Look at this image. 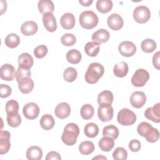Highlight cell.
<instances>
[{
  "label": "cell",
  "mask_w": 160,
  "mask_h": 160,
  "mask_svg": "<svg viewBox=\"0 0 160 160\" xmlns=\"http://www.w3.org/2000/svg\"><path fill=\"white\" fill-rule=\"evenodd\" d=\"M10 132L8 131H1L0 132V154H6L11 147Z\"/></svg>",
  "instance_id": "cell-13"
},
{
  "label": "cell",
  "mask_w": 160,
  "mask_h": 160,
  "mask_svg": "<svg viewBox=\"0 0 160 160\" xmlns=\"http://www.w3.org/2000/svg\"><path fill=\"white\" fill-rule=\"evenodd\" d=\"M60 23L61 26L65 29H71L75 25L74 16L70 12L64 14L60 18Z\"/></svg>",
  "instance_id": "cell-20"
},
{
  "label": "cell",
  "mask_w": 160,
  "mask_h": 160,
  "mask_svg": "<svg viewBox=\"0 0 160 160\" xmlns=\"http://www.w3.org/2000/svg\"><path fill=\"white\" fill-rule=\"evenodd\" d=\"M98 145L101 150L102 151L108 152L114 148V140L110 137L104 136L99 140Z\"/></svg>",
  "instance_id": "cell-27"
},
{
  "label": "cell",
  "mask_w": 160,
  "mask_h": 160,
  "mask_svg": "<svg viewBox=\"0 0 160 160\" xmlns=\"http://www.w3.org/2000/svg\"><path fill=\"white\" fill-rule=\"evenodd\" d=\"M51 159H56L61 160V157L60 154L56 151H50L48 152L46 157V160H51Z\"/></svg>",
  "instance_id": "cell-47"
},
{
  "label": "cell",
  "mask_w": 160,
  "mask_h": 160,
  "mask_svg": "<svg viewBox=\"0 0 160 160\" xmlns=\"http://www.w3.org/2000/svg\"><path fill=\"white\" fill-rule=\"evenodd\" d=\"M38 29V26L36 22L32 21L24 22L21 27V32L25 36H32L36 34Z\"/></svg>",
  "instance_id": "cell-18"
},
{
  "label": "cell",
  "mask_w": 160,
  "mask_h": 160,
  "mask_svg": "<svg viewBox=\"0 0 160 160\" xmlns=\"http://www.w3.org/2000/svg\"><path fill=\"white\" fill-rule=\"evenodd\" d=\"M66 59L67 61L71 64H78L79 63L82 58V55L81 52L75 49H72L68 51L66 53Z\"/></svg>",
  "instance_id": "cell-30"
},
{
  "label": "cell",
  "mask_w": 160,
  "mask_h": 160,
  "mask_svg": "<svg viewBox=\"0 0 160 160\" xmlns=\"http://www.w3.org/2000/svg\"><path fill=\"white\" fill-rule=\"evenodd\" d=\"M0 96L1 98H8L11 94L12 89L7 84H1L0 86Z\"/></svg>",
  "instance_id": "cell-45"
},
{
  "label": "cell",
  "mask_w": 160,
  "mask_h": 160,
  "mask_svg": "<svg viewBox=\"0 0 160 160\" xmlns=\"http://www.w3.org/2000/svg\"><path fill=\"white\" fill-rule=\"evenodd\" d=\"M102 135L116 139L119 136V129L113 124L106 126L102 129Z\"/></svg>",
  "instance_id": "cell-34"
},
{
  "label": "cell",
  "mask_w": 160,
  "mask_h": 160,
  "mask_svg": "<svg viewBox=\"0 0 160 160\" xmlns=\"http://www.w3.org/2000/svg\"><path fill=\"white\" fill-rule=\"evenodd\" d=\"M118 50L122 56L125 57H131L136 52V47L132 42L125 41L119 44Z\"/></svg>",
  "instance_id": "cell-10"
},
{
  "label": "cell",
  "mask_w": 160,
  "mask_h": 160,
  "mask_svg": "<svg viewBox=\"0 0 160 160\" xmlns=\"http://www.w3.org/2000/svg\"><path fill=\"white\" fill-rule=\"evenodd\" d=\"M144 116L154 122H160V103L158 102L152 107L147 108L144 112Z\"/></svg>",
  "instance_id": "cell-11"
},
{
  "label": "cell",
  "mask_w": 160,
  "mask_h": 160,
  "mask_svg": "<svg viewBox=\"0 0 160 160\" xmlns=\"http://www.w3.org/2000/svg\"><path fill=\"white\" fill-rule=\"evenodd\" d=\"M19 111L18 102L14 99L8 101L6 104V112L7 114H13L18 113Z\"/></svg>",
  "instance_id": "cell-40"
},
{
  "label": "cell",
  "mask_w": 160,
  "mask_h": 160,
  "mask_svg": "<svg viewBox=\"0 0 160 160\" xmlns=\"http://www.w3.org/2000/svg\"><path fill=\"white\" fill-rule=\"evenodd\" d=\"M149 79V72L144 69H138L131 78V83L135 87L144 86Z\"/></svg>",
  "instance_id": "cell-7"
},
{
  "label": "cell",
  "mask_w": 160,
  "mask_h": 160,
  "mask_svg": "<svg viewBox=\"0 0 160 160\" xmlns=\"http://www.w3.org/2000/svg\"><path fill=\"white\" fill-rule=\"evenodd\" d=\"M112 158L115 160H126L128 158V152L124 148L118 147L112 153Z\"/></svg>",
  "instance_id": "cell-42"
},
{
  "label": "cell",
  "mask_w": 160,
  "mask_h": 160,
  "mask_svg": "<svg viewBox=\"0 0 160 160\" xmlns=\"http://www.w3.org/2000/svg\"><path fill=\"white\" fill-rule=\"evenodd\" d=\"M61 43L65 46H71L76 42V36L71 33H66L61 38Z\"/></svg>",
  "instance_id": "cell-41"
},
{
  "label": "cell",
  "mask_w": 160,
  "mask_h": 160,
  "mask_svg": "<svg viewBox=\"0 0 160 160\" xmlns=\"http://www.w3.org/2000/svg\"><path fill=\"white\" fill-rule=\"evenodd\" d=\"M18 63L19 67L30 69L34 64V60L31 55H30L29 53L24 52L19 56Z\"/></svg>",
  "instance_id": "cell-21"
},
{
  "label": "cell",
  "mask_w": 160,
  "mask_h": 160,
  "mask_svg": "<svg viewBox=\"0 0 160 160\" xmlns=\"http://www.w3.org/2000/svg\"><path fill=\"white\" fill-rule=\"evenodd\" d=\"M18 82V87L20 91L23 94L29 93L33 89L34 84L31 78H25L21 79Z\"/></svg>",
  "instance_id": "cell-22"
},
{
  "label": "cell",
  "mask_w": 160,
  "mask_h": 160,
  "mask_svg": "<svg viewBox=\"0 0 160 160\" xmlns=\"http://www.w3.org/2000/svg\"><path fill=\"white\" fill-rule=\"evenodd\" d=\"M114 74L118 78L125 77L128 72V65L124 61L116 64L113 68Z\"/></svg>",
  "instance_id": "cell-25"
},
{
  "label": "cell",
  "mask_w": 160,
  "mask_h": 160,
  "mask_svg": "<svg viewBox=\"0 0 160 160\" xmlns=\"http://www.w3.org/2000/svg\"><path fill=\"white\" fill-rule=\"evenodd\" d=\"M95 149L94 144L89 141H82L79 145V151L83 155H88L91 154Z\"/></svg>",
  "instance_id": "cell-32"
},
{
  "label": "cell",
  "mask_w": 160,
  "mask_h": 160,
  "mask_svg": "<svg viewBox=\"0 0 160 160\" xmlns=\"http://www.w3.org/2000/svg\"><path fill=\"white\" fill-rule=\"evenodd\" d=\"M141 148V142L138 139H132L129 142V148L132 152H138Z\"/></svg>",
  "instance_id": "cell-46"
},
{
  "label": "cell",
  "mask_w": 160,
  "mask_h": 160,
  "mask_svg": "<svg viewBox=\"0 0 160 160\" xmlns=\"http://www.w3.org/2000/svg\"><path fill=\"white\" fill-rule=\"evenodd\" d=\"M38 9L40 13L45 14L47 12L52 13L54 10V5L51 0H41L38 2Z\"/></svg>",
  "instance_id": "cell-26"
},
{
  "label": "cell",
  "mask_w": 160,
  "mask_h": 160,
  "mask_svg": "<svg viewBox=\"0 0 160 160\" xmlns=\"http://www.w3.org/2000/svg\"><path fill=\"white\" fill-rule=\"evenodd\" d=\"M114 110L111 105H99L98 109V116L102 122L111 121L113 118Z\"/></svg>",
  "instance_id": "cell-9"
},
{
  "label": "cell",
  "mask_w": 160,
  "mask_h": 160,
  "mask_svg": "<svg viewBox=\"0 0 160 160\" xmlns=\"http://www.w3.org/2000/svg\"><path fill=\"white\" fill-rule=\"evenodd\" d=\"M110 37L109 32L104 29H99L92 34L91 39L93 42L101 44L107 42Z\"/></svg>",
  "instance_id": "cell-19"
},
{
  "label": "cell",
  "mask_w": 160,
  "mask_h": 160,
  "mask_svg": "<svg viewBox=\"0 0 160 160\" xmlns=\"http://www.w3.org/2000/svg\"><path fill=\"white\" fill-rule=\"evenodd\" d=\"M0 76L2 80L9 81L14 79L16 76V71L13 66L9 64H4L0 69Z\"/></svg>",
  "instance_id": "cell-14"
},
{
  "label": "cell",
  "mask_w": 160,
  "mask_h": 160,
  "mask_svg": "<svg viewBox=\"0 0 160 160\" xmlns=\"http://www.w3.org/2000/svg\"><path fill=\"white\" fill-rule=\"evenodd\" d=\"M117 120L121 125L131 126L135 123L136 121V116L131 109L123 108L118 112Z\"/></svg>",
  "instance_id": "cell-5"
},
{
  "label": "cell",
  "mask_w": 160,
  "mask_h": 160,
  "mask_svg": "<svg viewBox=\"0 0 160 160\" xmlns=\"http://www.w3.org/2000/svg\"><path fill=\"white\" fill-rule=\"evenodd\" d=\"M107 159V158H106L105 156H103L102 155H98V156H96V157H94L92 158V159Z\"/></svg>",
  "instance_id": "cell-51"
},
{
  "label": "cell",
  "mask_w": 160,
  "mask_h": 160,
  "mask_svg": "<svg viewBox=\"0 0 160 160\" xmlns=\"http://www.w3.org/2000/svg\"><path fill=\"white\" fill-rule=\"evenodd\" d=\"M79 20L80 25L86 29L95 28L99 22L97 14L94 11L90 10L82 12L79 15Z\"/></svg>",
  "instance_id": "cell-4"
},
{
  "label": "cell",
  "mask_w": 160,
  "mask_h": 160,
  "mask_svg": "<svg viewBox=\"0 0 160 160\" xmlns=\"http://www.w3.org/2000/svg\"><path fill=\"white\" fill-rule=\"evenodd\" d=\"M5 44L9 48H15L20 43L19 37L15 33L9 34L5 38Z\"/></svg>",
  "instance_id": "cell-36"
},
{
  "label": "cell",
  "mask_w": 160,
  "mask_h": 160,
  "mask_svg": "<svg viewBox=\"0 0 160 160\" xmlns=\"http://www.w3.org/2000/svg\"><path fill=\"white\" fill-rule=\"evenodd\" d=\"M79 134V128L78 126L74 122L68 123L64 128L61 140L66 145L72 146L76 144Z\"/></svg>",
  "instance_id": "cell-2"
},
{
  "label": "cell",
  "mask_w": 160,
  "mask_h": 160,
  "mask_svg": "<svg viewBox=\"0 0 160 160\" xmlns=\"http://www.w3.org/2000/svg\"><path fill=\"white\" fill-rule=\"evenodd\" d=\"M104 72V68L102 64L99 62H92L89 66L85 73V80L89 84H95L102 76Z\"/></svg>",
  "instance_id": "cell-3"
},
{
  "label": "cell",
  "mask_w": 160,
  "mask_h": 160,
  "mask_svg": "<svg viewBox=\"0 0 160 160\" xmlns=\"http://www.w3.org/2000/svg\"><path fill=\"white\" fill-rule=\"evenodd\" d=\"M84 51L91 57H95L99 51V44L94 42H88L84 46Z\"/></svg>",
  "instance_id": "cell-31"
},
{
  "label": "cell",
  "mask_w": 160,
  "mask_h": 160,
  "mask_svg": "<svg viewBox=\"0 0 160 160\" xmlns=\"http://www.w3.org/2000/svg\"><path fill=\"white\" fill-rule=\"evenodd\" d=\"M84 132L87 137L93 138L98 134L99 128L96 124L94 122H89L85 126Z\"/></svg>",
  "instance_id": "cell-33"
},
{
  "label": "cell",
  "mask_w": 160,
  "mask_h": 160,
  "mask_svg": "<svg viewBox=\"0 0 160 160\" xmlns=\"http://www.w3.org/2000/svg\"><path fill=\"white\" fill-rule=\"evenodd\" d=\"M26 155L29 160H40L42 157V150L39 146H32L28 149Z\"/></svg>",
  "instance_id": "cell-23"
},
{
  "label": "cell",
  "mask_w": 160,
  "mask_h": 160,
  "mask_svg": "<svg viewBox=\"0 0 160 160\" xmlns=\"http://www.w3.org/2000/svg\"><path fill=\"white\" fill-rule=\"evenodd\" d=\"M152 64L154 67L157 69L158 70H159L160 68V63H159V51L156 52L152 57Z\"/></svg>",
  "instance_id": "cell-48"
},
{
  "label": "cell",
  "mask_w": 160,
  "mask_h": 160,
  "mask_svg": "<svg viewBox=\"0 0 160 160\" xmlns=\"http://www.w3.org/2000/svg\"><path fill=\"white\" fill-rule=\"evenodd\" d=\"M31 71L30 69H24L19 67L17 69V72L16 74V79L17 82L19 81L21 79L25 78H30L31 77Z\"/></svg>",
  "instance_id": "cell-43"
},
{
  "label": "cell",
  "mask_w": 160,
  "mask_h": 160,
  "mask_svg": "<svg viewBox=\"0 0 160 160\" xmlns=\"http://www.w3.org/2000/svg\"><path fill=\"white\" fill-rule=\"evenodd\" d=\"M55 124L54 118L51 114H44L40 119V125L44 130L51 129Z\"/></svg>",
  "instance_id": "cell-28"
},
{
  "label": "cell",
  "mask_w": 160,
  "mask_h": 160,
  "mask_svg": "<svg viewBox=\"0 0 160 160\" xmlns=\"http://www.w3.org/2000/svg\"><path fill=\"white\" fill-rule=\"evenodd\" d=\"M48 49L45 45H39L37 46L34 50V54L36 58L41 59L44 58L48 53Z\"/></svg>",
  "instance_id": "cell-44"
},
{
  "label": "cell",
  "mask_w": 160,
  "mask_h": 160,
  "mask_svg": "<svg viewBox=\"0 0 160 160\" xmlns=\"http://www.w3.org/2000/svg\"><path fill=\"white\" fill-rule=\"evenodd\" d=\"M56 116L59 119H65L68 118L71 113V107L67 102H62L58 104L54 110Z\"/></svg>",
  "instance_id": "cell-17"
},
{
  "label": "cell",
  "mask_w": 160,
  "mask_h": 160,
  "mask_svg": "<svg viewBox=\"0 0 160 160\" xmlns=\"http://www.w3.org/2000/svg\"><path fill=\"white\" fill-rule=\"evenodd\" d=\"M93 1L92 0H79V2L83 6H89L92 3Z\"/></svg>",
  "instance_id": "cell-50"
},
{
  "label": "cell",
  "mask_w": 160,
  "mask_h": 160,
  "mask_svg": "<svg viewBox=\"0 0 160 160\" xmlns=\"http://www.w3.org/2000/svg\"><path fill=\"white\" fill-rule=\"evenodd\" d=\"M112 2L111 0H98L96 4L97 10L102 14L109 12L112 9Z\"/></svg>",
  "instance_id": "cell-29"
},
{
  "label": "cell",
  "mask_w": 160,
  "mask_h": 160,
  "mask_svg": "<svg viewBox=\"0 0 160 160\" xmlns=\"http://www.w3.org/2000/svg\"><path fill=\"white\" fill-rule=\"evenodd\" d=\"M78 76V72L75 68L72 67L67 68L63 72V78L67 82H73Z\"/></svg>",
  "instance_id": "cell-38"
},
{
  "label": "cell",
  "mask_w": 160,
  "mask_h": 160,
  "mask_svg": "<svg viewBox=\"0 0 160 160\" xmlns=\"http://www.w3.org/2000/svg\"><path fill=\"white\" fill-rule=\"evenodd\" d=\"M113 94L108 90L101 92L98 96V102L99 105H111L113 101Z\"/></svg>",
  "instance_id": "cell-24"
},
{
  "label": "cell",
  "mask_w": 160,
  "mask_h": 160,
  "mask_svg": "<svg viewBox=\"0 0 160 160\" xmlns=\"http://www.w3.org/2000/svg\"><path fill=\"white\" fill-rule=\"evenodd\" d=\"M137 131L140 136L145 138L146 141L151 143L158 141L159 138L158 130L147 122L139 123L137 128Z\"/></svg>",
  "instance_id": "cell-1"
},
{
  "label": "cell",
  "mask_w": 160,
  "mask_h": 160,
  "mask_svg": "<svg viewBox=\"0 0 160 160\" xmlns=\"http://www.w3.org/2000/svg\"><path fill=\"white\" fill-rule=\"evenodd\" d=\"M7 122L9 126L17 128L21 123V117L18 112L13 114H7Z\"/></svg>",
  "instance_id": "cell-39"
},
{
  "label": "cell",
  "mask_w": 160,
  "mask_h": 160,
  "mask_svg": "<svg viewBox=\"0 0 160 160\" xmlns=\"http://www.w3.org/2000/svg\"><path fill=\"white\" fill-rule=\"evenodd\" d=\"M156 42L153 39L149 38L145 39L141 44V49L146 53L152 52L156 49Z\"/></svg>",
  "instance_id": "cell-35"
},
{
  "label": "cell",
  "mask_w": 160,
  "mask_h": 160,
  "mask_svg": "<svg viewBox=\"0 0 160 160\" xmlns=\"http://www.w3.org/2000/svg\"><path fill=\"white\" fill-rule=\"evenodd\" d=\"M1 14L2 15L7 9V3L4 1H1Z\"/></svg>",
  "instance_id": "cell-49"
},
{
  "label": "cell",
  "mask_w": 160,
  "mask_h": 160,
  "mask_svg": "<svg viewBox=\"0 0 160 160\" xmlns=\"http://www.w3.org/2000/svg\"><path fill=\"white\" fill-rule=\"evenodd\" d=\"M107 23L108 26L112 30L118 31L122 28L124 21L119 14L117 13H112L108 18Z\"/></svg>",
  "instance_id": "cell-15"
},
{
  "label": "cell",
  "mask_w": 160,
  "mask_h": 160,
  "mask_svg": "<svg viewBox=\"0 0 160 160\" xmlns=\"http://www.w3.org/2000/svg\"><path fill=\"white\" fill-rule=\"evenodd\" d=\"M150 18V10L145 6H137L133 11V18L138 23H145L149 21Z\"/></svg>",
  "instance_id": "cell-6"
},
{
  "label": "cell",
  "mask_w": 160,
  "mask_h": 160,
  "mask_svg": "<svg viewBox=\"0 0 160 160\" xmlns=\"http://www.w3.org/2000/svg\"><path fill=\"white\" fill-rule=\"evenodd\" d=\"M131 104L135 108H142L146 102V96L144 92L135 91L130 96Z\"/></svg>",
  "instance_id": "cell-12"
},
{
  "label": "cell",
  "mask_w": 160,
  "mask_h": 160,
  "mask_svg": "<svg viewBox=\"0 0 160 160\" xmlns=\"http://www.w3.org/2000/svg\"><path fill=\"white\" fill-rule=\"evenodd\" d=\"M39 111V108L36 103L29 102L24 106L22 113L26 119L32 120L38 118Z\"/></svg>",
  "instance_id": "cell-8"
},
{
  "label": "cell",
  "mask_w": 160,
  "mask_h": 160,
  "mask_svg": "<svg viewBox=\"0 0 160 160\" xmlns=\"http://www.w3.org/2000/svg\"><path fill=\"white\" fill-rule=\"evenodd\" d=\"M42 22L46 29L49 32H54L57 29L56 18L51 12H47L42 16Z\"/></svg>",
  "instance_id": "cell-16"
},
{
  "label": "cell",
  "mask_w": 160,
  "mask_h": 160,
  "mask_svg": "<svg viewBox=\"0 0 160 160\" xmlns=\"http://www.w3.org/2000/svg\"><path fill=\"white\" fill-rule=\"evenodd\" d=\"M94 108L90 104H86L83 105L80 110V114L81 117L86 120L92 118L94 115Z\"/></svg>",
  "instance_id": "cell-37"
}]
</instances>
